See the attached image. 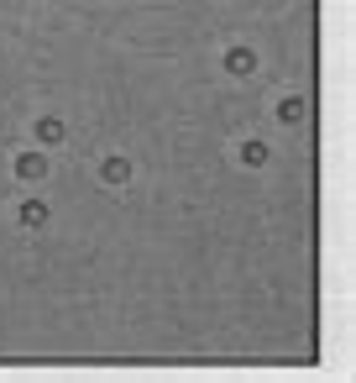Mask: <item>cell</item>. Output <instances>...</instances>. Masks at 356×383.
<instances>
[{
	"label": "cell",
	"mask_w": 356,
	"mask_h": 383,
	"mask_svg": "<svg viewBox=\"0 0 356 383\" xmlns=\"http://www.w3.org/2000/svg\"><path fill=\"white\" fill-rule=\"evenodd\" d=\"M42 153H21V163H16V173H21V179H42Z\"/></svg>",
	"instance_id": "obj_1"
},
{
	"label": "cell",
	"mask_w": 356,
	"mask_h": 383,
	"mask_svg": "<svg viewBox=\"0 0 356 383\" xmlns=\"http://www.w3.org/2000/svg\"><path fill=\"white\" fill-rule=\"evenodd\" d=\"M226 69L231 74H251V69H257V58H251L247 48H231V63H226Z\"/></svg>",
	"instance_id": "obj_2"
},
{
	"label": "cell",
	"mask_w": 356,
	"mask_h": 383,
	"mask_svg": "<svg viewBox=\"0 0 356 383\" xmlns=\"http://www.w3.org/2000/svg\"><path fill=\"white\" fill-rule=\"evenodd\" d=\"M21 221H26V226H42V221H48V210H42V205H26Z\"/></svg>",
	"instance_id": "obj_3"
},
{
	"label": "cell",
	"mask_w": 356,
	"mask_h": 383,
	"mask_svg": "<svg viewBox=\"0 0 356 383\" xmlns=\"http://www.w3.org/2000/svg\"><path fill=\"white\" fill-rule=\"evenodd\" d=\"M105 179H110V184L126 179V163H121V158H110V163H105Z\"/></svg>",
	"instance_id": "obj_4"
},
{
	"label": "cell",
	"mask_w": 356,
	"mask_h": 383,
	"mask_svg": "<svg viewBox=\"0 0 356 383\" xmlns=\"http://www.w3.org/2000/svg\"><path fill=\"white\" fill-rule=\"evenodd\" d=\"M299 110H304L299 100H283V105H278V121H299Z\"/></svg>",
	"instance_id": "obj_5"
}]
</instances>
